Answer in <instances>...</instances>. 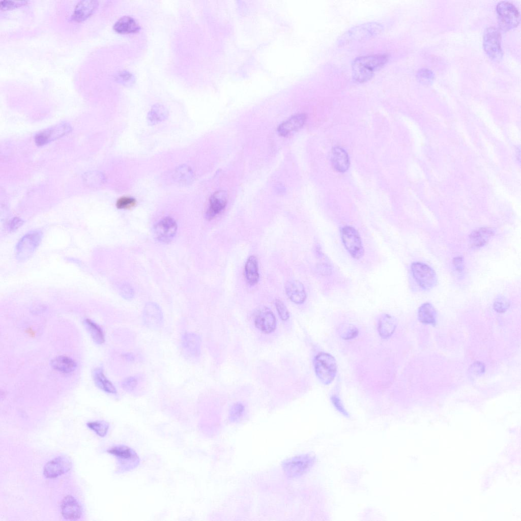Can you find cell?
<instances>
[{"label":"cell","mask_w":521,"mask_h":521,"mask_svg":"<svg viewBox=\"0 0 521 521\" xmlns=\"http://www.w3.org/2000/svg\"><path fill=\"white\" fill-rule=\"evenodd\" d=\"M143 320L145 325L149 329L157 330L163 323V316L160 307L154 303H148L144 307Z\"/></svg>","instance_id":"cell-13"},{"label":"cell","mask_w":521,"mask_h":521,"mask_svg":"<svg viewBox=\"0 0 521 521\" xmlns=\"http://www.w3.org/2000/svg\"><path fill=\"white\" fill-rule=\"evenodd\" d=\"M413 278L417 283L424 290L434 287L437 277L434 270L427 265L421 262H414L411 266Z\"/></svg>","instance_id":"cell-8"},{"label":"cell","mask_w":521,"mask_h":521,"mask_svg":"<svg viewBox=\"0 0 521 521\" xmlns=\"http://www.w3.org/2000/svg\"><path fill=\"white\" fill-rule=\"evenodd\" d=\"M340 236L344 247L351 255L359 259L364 253V249L360 235L356 229L351 226H344L340 229Z\"/></svg>","instance_id":"cell-6"},{"label":"cell","mask_w":521,"mask_h":521,"mask_svg":"<svg viewBox=\"0 0 521 521\" xmlns=\"http://www.w3.org/2000/svg\"><path fill=\"white\" fill-rule=\"evenodd\" d=\"M98 6V2L93 0L79 1L75 6L71 16L72 20L80 22L84 21L95 11Z\"/></svg>","instance_id":"cell-16"},{"label":"cell","mask_w":521,"mask_h":521,"mask_svg":"<svg viewBox=\"0 0 521 521\" xmlns=\"http://www.w3.org/2000/svg\"><path fill=\"white\" fill-rule=\"evenodd\" d=\"M23 221L21 219L18 218H15L10 222L9 228L11 231H13L20 227Z\"/></svg>","instance_id":"cell-43"},{"label":"cell","mask_w":521,"mask_h":521,"mask_svg":"<svg viewBox=\"0 0 521 521\" xmlns=\"http://www.w3.org/2000/svg\"><path fill=\"white\" fill-rule=\"evenodd\" d=\"M331 400L334 408L344 416L349 417V414L345 410L340 398L336 395H332L331 397Z\"/></svg>","instance_id":"cell-36"},{"label":"cell","mask_w":521,"mask_h":521,"mask_svg":"<svg viewBox=\"0 0 521 521\" xmlns=\"http://www.w3.org/2000/svg\"><path fill=\"white\" fill-rule=\"evenodd\" d=\"M496 10L500 28L507 31L516 27L520 20L519 12L510 2L501 1L498 3Z\"/></svg>","instance_id":"cell-7"},{"label":"cell","mask_w":521,"mask_h":521,"mask_svg":"<svg viewBox=\"0 0 521 521\" xmlns=\"http://www.w3.org/2000/svg\"><path fill=\"white\" fill-rule=\"evenodd\" d=\"M397 326L394 317L388 314L381 315L378 323V330L382 338H387L394 333Z\"/></svg>","instance_id":"cell-23"},{"label":"cell","mask_w":521,"mask_h":521,"mask_svg":"<svg viewBox=\"0 0 521 521\" xmlns=\"http://www.w3.org/2000/svg\"><path fill=\"white\" fill-rule=\"evenodd\" d=\"M453 264L455 269L459 272H461L464 268L463 259L461 256L455 257L453 259Z\"/></svg>","instance_id":"cell-42"},{"label":"cell","mask_w":521,"mask_h":521,"mask_svg":"<svg viewBox=\"0 0 521 521\" xmlns=\"http://www.w3.org/2000/svg\"><path fill=\"white\" fill-rule=\"evenodd\" d=\"M51 366L55 370L65 373L73 371L76 367L75 362L71 358L65 356H59L51 361Z\"/></svg>","instance_id":"cell-25"},{"label":"cell","mask_w":521,"mask_h":521,"mask_svg":"<svg viewBox=\"0 0 521 521\" xmlns=\"http://www.w3.org/2000/svg\"><path fill=\"white\" fill-rule=\"evenodd\" d=\"M255 326L265 333L273 332L276 328V321L272 311L266 306L258 307L254 312Z\"/></svg>","instance_id":"cell-12"},{"label":"cell","mask_w":521,"mask_h":521,"mask_svg":"<svg viewBox=\"0 0 521 521\" xmlns=\"http://www.w3.org/2000/svg\"><path fill=\"white\" fill-rule=\"evenodd\" d=\"M93 377L96 386L101 390L109 394H116L117 390L112 383L106 377L101 368L94 369Z\"/></svg>","instance_id":"cell-26"},{"label":"cell","mask_w":521,"mask_h":521,"mask_svg":"<svg viewBox=\"0 0 521 521\" xmlns=\"http://www.w3.org/2000/svg\"><path fill=\"white\" fill-rule=\"evenodd\" d=\"M258 263L256 257L250 256L245 265V276L248 282L254 285L258 281L259 274Z\"/></svg>","instance_id":"cell-28"},{"label":"cell","mask_w":521,"mask_h":521,"mask_svg":"<svg viewBox=\"0 0 521 521\" xmlns=\"http://www.w3.org/2000/svg\"><path fill=\"white\" fill-rule=\"evenodd\" d=\"M509 305V302L506 298L500 296L496 299L494 303V308L497 312L503 313L508 309Z\"/></svg>","instance_id":"cell-35"},{"label":"cell","mask_w":521,"mask_h":521,"mask_svg":"<svg viewBox=\"0 0 521 521\" xmlns=\"http://www.w3.org/2000/svg\"><path fill=\"white\" fill-rule=\"evenodd\" d=\"M178 225L176 220L170 217H165L154 225V237L157 241L167 243L175 237Z\"/></svg>","instance_id":"cell-10"},{"label":"cell","mask_w":521,"mask_h":521,"mask_svg":"<svg viewBox=\"0 0 521 521\" xmlns=\"http://www.w3.org/2000/svg\"><path fill=\"white\" fill-rule=\"evenodd\" d=\"M331 162L333 167L338 171L343 172L349 168L350 161L346 152L340 147L333 149L331 153Z\"/></svg>","instance_id":"cell-24"},{"label":"cell","mask_w":521,"mask_h":521,"mask_svg":"<svg viewBox=\"0 0 521 521\" xmlns=\"http://www.w3.org/2000/svg\"><path fill=\"white\" fill-rule=\"evenodd\" d=\"M314 456L301 454L285 459L282 464L285 474L290 478H298L308 472L314 465Z\"/></svg>","instance_id":"cell-4"},{"label":"cell","mask_w":521,"mask_h":521,"mask_svg":"<svg viewBox=\"0 0 521 521\" xmlns=\"http://www.w3.org/2000/svg\"><path fill=\"white\" fill-rule=\"evenodd\" d=\"M275 306L280 318L283 321L287 320L289 318L290 314L284 303L280 300H276Z\"/></svg>","instance_id":"cell-37"},{"label":"cell","mask_w":521,"mask_h":521,"mask_svg":"<svg viewBox=\"0 0 521 521\" xmlns=\"http://www.w3.org/2000/svg\"><path fill=\"white\" fill-rule=\"evenodd\" d=\"M61 513L64 518L76 520L81 515L82 510L78 502L71 496L65 497L61 505Z\"/></svg>","instance_id":"cell-17"},{"label":"cell","mask_w":521,"mask_h":521,"mask_svg":"<svg viewBox=\"0 0 521 521\" xmlns=\"http://www.w3.org/2000/svg\"><path fill=\"white\" fill-rule=\"evenodd\" d=\"M472 366V370L473 371L474 373H481L484 371V366L481 363L476 362L473 364Z\"/></svg>","instance_id":"cell-44"},{"label":"cell","mask_w":521,"mask_h":521,"mask_svg":"<svg viewBox=\"0 0 521 521\" xmlns=\"http://www.w3.org/2000/svg\"><path fill=\"white\" fill-rule=\"evenodd\" d=\"M285 291L288 298L296 304H302L306 299L304 287L299 281H287L285 285Z\"/></svg>","instance_id":"cell-19"},{"label":"cell","mask_w":521,"mask_h":521,"mask_svg":"<svg viewBox=\"0 0 521 521\" xmlns=\"http://www.w3.org/2000/svg\"><path fill=\"white\" fill-rule=\"evenodd\" d=\"M42 233L39 231H30L23 236L16 246V255L19 260L28 258L39 245Z\"/></svg>","instance_id":"cell-9"},{"label":"cell","mask_w":521,"mask_h":521,"mask_svg":"<svg viewBox=\"0 0 521 521\" xmlns=\"http://www.w3.org/2000/svg\"><path fill=\"white\" fill-rule=\"evenodd\" d=\"M315 374L319 380L324 385L332 382L337 371V364L335 358L330 354L320 353L314 360Z\"/></svg>","instance_id":"cell-3"},{"label":"cell","mask_w":521,"mask_h":521,"mask_svg":"<svg viewBox=\"0 0 521 521\" xmlns=\"http://www.w3.org/2000/svg\"><path fill=\"white\" fill-rule=\"evenodd\" d=\"M70 129L69 126L64 125L41 132L36 136V143L40 146L45 144L50 141L65 135L69 131Z\"/></svg>","instance_id":"cell-22"},{"label":"cell","mask_w":521,"mask_h":521,"mask_svg":"<svg viewBox=\"0 0 521 521\" xmlns=\"http://www.w3.org/2000/svg\"><path fill=\"white\" fill-rule=\"evenodd\" d=\"M494 229L489 227H483L473 231L469 236L470 244L474 247L479 248L485 245L494 236Z\"/></svg>","instance_id":"cell-21"},{"label":"cell","mask_w":521,"mask_h":521,"mask_svg":"<svg viewBox=\"0 0 521 521\" xmlns=\"http://www.w3.org/2000/svg\"><path fill=\"white\" fill-rule=\"evenodd\" d=\"M183 345L185 350L193 357H197L200 353V339L194 333H187L184 335Z\"/></svg>","instance_id":"cell-27"},{"label":"cell","mask_w":521,"mask_h":521,"mask_svg":"<svg viewBox=\"0 0 521 521\" xmlns=\"http://www.w3.org/2000/svg\"><path fill=\"white\" fill-rule=\"evenodd\" d=\"M71 461L65 456H59L48 462L44 467V475L53 478L68 472L71 468Z\"/></svg>","instance_id":"cell-14"},{"label":"cell","mask_w":521,"mask_h":521,"mask_svg":"<svg viewBox=\"0 0 521 521\" xmlns=\"http://www.w3.org/2000/svg\"><path fill=\"white\" fill-rule=\"evenodd\" d=\"M87 426L94 431L99 436L104 437L109 428L108 423L103 421H96L87 423Z\"/></svg>","instance_id":"cell-32"},{"label":"cell","mask_w":521,"mask_h":521,"mask_svg":"<svg viewBox=\"0 0 521 521\" xmlns=\"http://www.w3.org/2000/svg\"><path fill=\"white\" fill-rule=\"evenodd\" d=\"M245 411V407L241 402L234 404L229 412V420L232 422L238 421L242 417Z\"/></svg>","instance_id":"cell-33"},{"label":"cell","mask_w":521,"mask_h":521,"mask_svg":"<svg viewBox=\"0 0 521 521\" xmlns=\"http://www.w3.org/2000/svg\"><path fill=\"white\" fill-rule=\"evenodd\" d=\"M84 324L93 340L96 343L101 344L104 342V334L98 325L88 319L84 321Z\"/></svg>","instance_id":"cell-30"},{"label":"cell","mask_w":521,"mask_h":521,"mask_svg":"<svg viewBox=\"0 0 521 521\" xmlns=\"http://www.w3.org/2000/svg\"><path fill=\"white\" fill-rule=\"evenodd\" d=\"M418 317L419 321L425 324H435L437 313L434 307L428 302L422 304L418 309Z\"/></svg>","instance_id":"cell-29"},{"label":"cell","mask_w":521,"mask_h":521,"mask_svg":"<svg viewBox=\"0 0 521 521\" xmlns=\"http://www.w3.org/2000/svg\"><path fill=\"white\" fill-rule=\"evenodd\" d=\"M337 332L341 338L345 340L355 338L359 333L358 329L350 324H342L337 328Z\"/></svg>","instance_id":"cell-31"},{"label":"cell","mask_w":521,"mask_h":521,"mask_svg":"<svg viewBox=\"0 0 521 521\" xmlns=\"http://www.w3.org/2000/svg\"><path fill=\"white\" fill-rule=\"evenodd\" d=\"M484 48L488 55L492 60H500L502 56L500 44V34L495 27L487 28L484 34Z\"/></svg>","instance_id":"cell-11"},{"label":"cell","mask_w":521,"mask_h":521,"mask_svg":"<svg viewBox=\"0 0 521 521\" xmlns=\"http://www.w3.org/2000/svg\"><path fill=\"white\" fill-rule=\"evenodd\" d=\"M136 204V200L134 198L125 196L117 200L116 207L119 209H129L134 207Z\"/></svg>","instance_id":"cell-34"},{"label":"cell","mask_w":521,"mask_h":521,"mask_svg":"<svg viewBox=\"0 0 521 521\" xmlns=\"http://www.w3.org/2000/svg\"><path fill=\"white\" fill-rule=\"evenodd\" d=\"M306 120V115L304 113L294 115L279 125L278 132L281 136H287L300 129L304 125Z\"/></svg>","instance_id":"cell-18"},{"label":"cell","mask_w":521,"mask_h":521,"mask_svg":"<svg viewBox=\"0 0 521 521\" xmlns=\"http://www.w3.org/2000/svg\"><path fill=\"white\" fill-rule=\"evenodd\" d=\"M388 58L385 54H376L356 59L352 65L354 79L359 82L368 80L374 71L385 64Z\"/></svg>","instance_id":"cell-1"},{"label":"cell","mask_w":521,"mask_h":521,"mask_svg":"<svg viewBox=\"0 0 521 521\" xmlns=\"http://www.w3.org/2000/svg\"><path fill=\"white\" fill-rule=\"evenodd\" d=\"M418 78L423 83H428L432 81L433 76L431 71L427 69H422L418 72Z\"/></svg>","instance_id":"cell-40"},{"label":"cell","mask_w":521,"mask_h":521,"mask_svg":"<svg viewBox=\"0 0 521 521\" xmlns=\"http://www.w3.org/2000/svg\"><path fill=\"white\" fill-rule=\"evenodd\" d=\"M113 30L120 34H130L139 32L140 27L132 17L123 16L119 19L113 26Z\"/></svg>","instance_id":"cell-20"},{"label":"cell","mask_w":521,"mask_h":521,"mask_svg":"<svg viewBox=\"0 0 521 521\" xmlns=\"http://www.w3.org/2000/svg\"><path fill=\"white\" fill-rule=\"evenodd\" d=\"M383 26L378 22H367L354 26L345 32L338 40L339 45H345L354 42L361 41L379 34Z\"/></svg>","instance_id":"cell-2"},{"label":"cell","mask_w":521,"mask_h":521,"mask_svg":"<svg viewBox=\"0 0 521 521\" xmlns=\"http://www.w3.org/2000/svg\"><path fill=\"white\" fill-rule=\"evenodd\" d=\"M227 203V194L223 190L214 193L209 199V205L206 213L208 220L212 219L225 208Z\"/></svg>","instance_id":"cell-15"},{"label":"cell","mask_w":521,"mask_h":521,"mask_svg":"<svg viewBox=\"0 0 521 521\" xmlns=\"http://www.w3.org/2000/svg\"><path fill=\"white\" fill-rule=\"evenodd\" d=\"M122 296L128 300L131 299L134 296V291L132 286L128 283H124L120 287Z\"/></svg>","instance_id":"cell-41"},{"label":"cell","mask_w":521,"mask_h":521,"mask_svg":"<svg viewBox=\"0 0 521 521\" xmlns=\"http://www.w3.org/2000/svg\"><path fill=\"white\" fill-rule=\"evenodd\" d=\"M26 3V1H2L0 3V8L1 10L5 11L21 6Z\"/></svg>","instance_id":"cell-39"},{"label":"cell","mask_w":521,"mask_h":521,"mask_svg":"<svg viewBox=\"0 0 521 521\" xmlns=\"http://www.w3.org/2000/svg\"><path fill=\"white\" fill-rule=\"evenodd\" d=\"M107 451L118 459L119 469L122 472L130 471L137 467L139 464L140 459L136 452L127 446H114Z\"/></svg>","instance_id":"cell-5"},{"label":"cell","mask_w":521,"mask_h":521,"mask_svg":"<svg viewBox=\"0 0 521 521\" xmlns=\"http://www.w3.org/2000/svg\"><path fill=\"white\" fill-rule=\"evenodd\" d=\"M138 384V380L135 377H129L126 378L122 382V386L124 390L127 392L133 391Z\"/></svg>","instance_id":"cell-38"}]
</instances>
